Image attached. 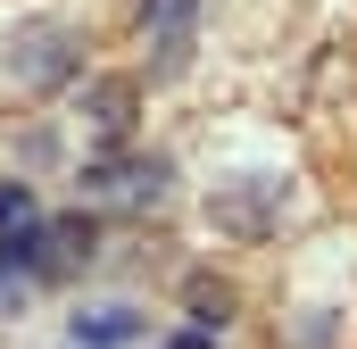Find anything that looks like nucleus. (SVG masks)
<instances>
[{"label": "nucleus", "instance_id": "nucleus-1", "mask_svg": "<svg viewBox=\"0 0 357 349\" xmlns=\"http://www.w3.org/2000/svg\"><path fill=\"white\" fill-rule=\"evenodd\" d=\"M208 216H216L225 233H241V242H266L274 225H282V183H274V174L216 183V191H208Z\"/></svg>", "mask_w": 357, "mask_h": 349}, {"label": "nucleus", "instance_id": "nucleus-2", "mask_svg": "<svg viewBox=\"0 0 357 349\" xmlns=\"http://www.w3.org/2000/svg\"><path fill=\"white\" fill-rule=\"evenodd\" d=\"M142 42H150V75L167 84L199 50V0H142Z\"/></svg>", "mask_w": 357, "mask_h": 349}, {"label": "nucleus", "instance_id": "nucleus-3", "mask_svg": "<svg viewBox=\"0 0 357 349\" xmlns=\"http://www.w3.org/2000/svg\"><path fill=\"white\" fill-rule=\"evenodd\" d=\"M17 84L25 91H50V84H67L75 67H84V50H75V34L67 25H50V17H33V25H17Z\"/></svg>", "mask_w": 357, "mask_h": 349}, {"label": "nucleus", "instance_id": "nucleus-4", "mask_svg": "<svg viewBox=\"0 0 357 349\" xmlns=\"http://www.w3.org/2000/svg\"><path fill=\"white\" fill-rule=\"evenodd\" d=\"M133 100H142V84H133V75L91 84V91H84V125L100 133V142H125V133H133Z\"/></svg>", "mask_w": 357, "mask_h": 349}, {"label": "nucleus", "instance_id": "nucleus-5", "mask_svg": "<svg viewBox=\"0 0 357 349\" xmlns=\"http://www.w3.org/2000/svg\"><path fill=\"white\" fill-rule=\"evenodd\" d=\"M84 183L91 191H125V200L142 208V200L167 191V158H100V167H84Z\"/></svg>", "mask_w": 357, "mask_h": 349}, {"label": "nucleus", "instance_id": "nucleus-6", "mask_svg": "<svg viewBox=\"0 0 357 349\" xmlns=\"http://www.w3.org/2000/svg\"><path fill=\"white\" fill-rule=\"evenodd\" d=\"M142 341V316L133 308H100V316H75V349H125Z\"/></svg>", "mask_w": 357, "mask_h": 349}, {"label": "nucleus", "instance_id": "nucleus-7", "mask_svg": "<svg viewBox=\"0 0 357 349\" xmlns=\"http://www.w3.org/2000/svg\"><path fill=\"white\" fill-rule=\"evenodd\" d=\"M349 333V308H307L299 325H291V349H333Z\"/></svg>", "mask_w": 357, "mask_h": 349}, {"label": "nucleus", "instance_id": "nucleus-8", "mask_svg": "<svg viewBox=\"0 0 357 349\" xmlns=\"http://www.w3.org/2000/svg\"><path fill=\"white\" fill-rule=\"evenodd\" d=\"M191 316H199V325H225V316H233V291L199 274V283H191Z\"/></svg>", "mask_w": 357, "mask_h": 349}, {"label": "nucleus", "instance_id": "nucleus-9", "mask_svg": "<svg viewBox=\"0 0 357 349\" xmlns=\"http://www.w3.org/2000/svg\"><path fill=\"white\" fill-rule=\"evenodd\" d=\"M25 216H42V208H33V191H25V183H0V233H8V225H25Z\"/></svg>", "mask_w": 357, "mask_h": 349}, {"label": "nucleus", "instance_id": "nucleus-10", "mask_svg": "<svg viewBox=\"0 0 357 349\" xmlns=\"http://www.w3.org/2000/svg\"><path fill=\"white\" fill-rule=\"evenodd\" d=\"M175 349H216V333H208V325H191V333H175Z\"/></svg>", "mask_w": 357, "mask_h": 349}, {"label": "nucleus", "instance_id": "nucleus-11", "mask_svg": "<svg viewBox=\"0 0 357 349\" xmlns=\"http://www.w3.org/2000/svg\"><path fill=\"white\" fill-rule=\"evenodd\" d=\"M17 299H25V283H17V274L0 266V308H17Z\"/></svg>", "mask_w": 357, "mask_h": 349}]
</instances>
